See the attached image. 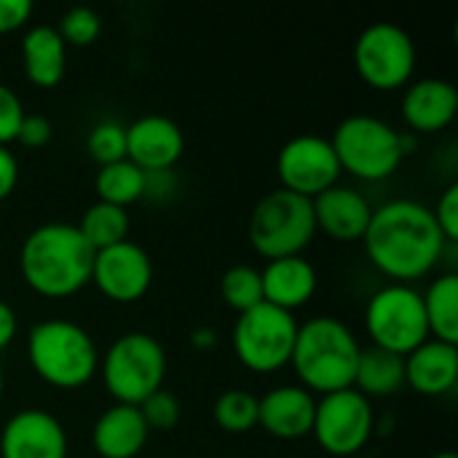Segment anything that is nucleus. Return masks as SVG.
<instances>
[{"mask_svg":"<svg viewBox=\"0 0 458 458\" xmlns=\"http://www.w3.org/2000/svg\"><path fill=\"white\" fill-rule=\"evenodd\" d=\"M3 392H5V373H3V365H0V400H3Z\"/></svg>","mask_w":458,"mask_h":458,"instance_id":"obj_39","label":"nucleus"},{"mask_svg":"<svg viewBox=\"0 0 458 458\" xmlns=\"http://www.w3.org/2000/svg\"><path fill=\"white\" fill-rule=\"evenodd\" d=\"M435 215V223L443 233V239L448 244H456L458 242V182H451L443 196L437 199V207L432 209Z\"/></svg>","mask_w":458,"mask_h":458,"instance_id":"obj_33","label":"nucleus"},{"mask_svg":"<svg viewBox=\"0 0 458 458\" xmlns=\"http://www.w3.org/2000/svg\"><path fill=\"white\" fill-rule=\"evenodd\" d=\"M424 314L429 325V335L435 341L458 346V276L443 274L437 276L427 293H421Z\"/></svg>","mask_w":458,"mask_h":458,"instance_id":"obj_24","label":"nucleus"},{"mask_svg":"<svg viewBox=\"0 0 458 458\" xmlns=\"http://www.w3.org/2000/svg\"><path fill=\"white\" fill-rule=\"evenodd\" d=\"M376 432V413L365 394L354 386L317 400L311 435L317 445L335 458L357 456Z\"/></svg>","mask_w":458,"mask_h":458,"instance_id":"obj_11","label":"nucleus"},{"mask_svg":"<svg viewBox=\"0 0 458 458\" xmlns=\"http://www.w3.org/2000/svg\"><path fill=\"white\" fill-rule=\"evenodd\" d=\"M432 458H458V456L454 454V451H443V454H435Z\"/></svg>","mask_w":458,"mask_h":458,"instance_id":"obj_40","label":"nucleus"},{"mask_svg":"<svg viewBox=\"0 0 458 458\" xmlns=\"http://www.w3.org/2000/svg\"><path fill=\"white\" fill-rule=\"evenodd\" d=\"M32 16L30 0H0V35L21 30Z\"/></svg>","mask_w":458,"mask_h":458,"instance_id":"obj_35","label":"nucleus"},{"mask_svg":"<svg viewBox=\"0 0 458 458\" xmlns=\"http://www.w3.org/2000/svg\"><path fill=\"white\" fill-rule=\"evenodd\" d=\"M102 384L118 405H140L153 392L164 389L166 352L148 333H126L110 344L99 360Z\"/></svg>","mask_w":458,"mask_h":458,"instance_id":"obj_6","label":"nucleus"},{"mask_svg":"<svg viewBox=\"0 0 458 458\" xmlns=\"http://www.w3.org/2000/svg\"><path fill=\"white\" fill-rule=\"evenodd\" d=\"M16 330H19V319H16V311L0 301V352L8 349L16 338Z\"/></svg>","mask_w":458,"mask_h":458,"instance_id":"obj_37","label":"nucleus"},{"mask_svg":"<svg viewBox=\"0 0 458 458\" xmlns=\"http://www.w3.org/2000/svg\"><path fill=\"white\" fill-rule=\"evenodd\" d=\"M59 38L64 40V46L70 48H86L91 46L99 32H102V19L94 8H86V5H78V8H70L64 11L59 27H56Z\"/></svg>","mask_w":458,"mask_h":458,"instance_id":"obj_30","label":"nucleus"},{"mask_svg":"<svg viewBox=\"0 0 458 458\" xmlns=\"http://www.w3.org/2000/svg\"><path fill=\"white\" fill-rule=\"evenodd\" d=\"M365 330L373 346L397 357H408L413 349L432 338L421 293L413 284L394 282L381 287L365 306Z\"/></svg>","mask_w":458,"mask_h":458,"instance_id":"obj_8","label":"nucleus"},{"mask_svg":"<svg viewBox=\"0 0 458 458\" xmlns=\"http://www.w3.org/2000/svg\"><path fill=\"white\" fill-rule=\"evenodd\" d=\"M182 153V129L166 115H142L126 126V161L140 166L145 174L172 172Z\"/></svg>","mask_w":458,"mask_h":458,"instance_id":"obj_15","label":"nucleus"},{"mask_svg":"<svg viewBox=\"0 0 458 458\" xmlns=\"http://www.w3.org/2000/svg\"><path fill=\"white\" fill-rule=\"evenodd\" d=\"M458 381V346L443 341H424L405 357V386L424 397H443Z\"/></svg>","mask_w":458,"mask_h":458,"instance_id":"obj_20","label":"nucleus"},{"mask_svg":"<svg viewBox=\"0 0 458 458\" xmlns=\"http://www.w3.org/2000/svg\"><path fill=\"white\" fill-rule=\"evenodd\" d=\"M416 43L394 21H373L354 43L357 75L376 91H397L413 81Z\"/></svg>","mask_w":458,"mask_h":458,"instance_id":"obj_10","label":"nucleus"},{"mask_svg":"<svg viewBox=\"0 0 458 458\" xmlns=\"http://www.w3.org/2000/svg\"><path fill=\"white\" fill-rule=\"evenodd\" d=\"M260 284H263V303L276 306L282 311H295L306 306L319 284L317 268L303 258H279L268 260L266 268H260Z\"/></svg>","mask_w":458,"mask_h":458,"instance_id":"obj_19","label":"nucleus"},{"mask_svg":"<svg viewBox=\"0 0 458 458\" xmlns=\"http://www.w3.org/2000/svg\"><path fill=\"white\" fill-rule=\"evenodd\" d=\"M220 295L236 314H244V311L260 306L263 303L260 271L252 266H244V263L231 266L220 279Z\"/></svg>","mask_w":458,"mask_h":458,"instance_id":"obj_28","label":"nucleus"},{"mask_svg":"<svg viewBox=\"0 0 458 458\" xmlns=\"http://www.w3.org/2000/svg\"><path fill=\"white\" fill-rule=\"evenodd\" d=\"M75 228L86 239V244L94 252H99V250H107V247L129 239V212L121 207L97 201L83 212V217Z\"/></svg>","mask_w":458,"mask_h":458,"instance_id":"obj_26","label":"nucleus"},{"mask_svg":"<svg viewBox=\"0 0 458 458\" xmlns=\"http://www.w3.org/2000/svg\"><path fill=\"white\" fill-rule=\"evenodd\" d=\"M0 458H67L64 427L48 411H19L0 432Z\"/></svg>","mask_w":458,"mask_h":458,"instance_id":"obj_14","label":"nucleus"},{"mask_svg":"<svg viewBox=\"0 0 458 458\" xmlns=\"http://www.w3.org/2000/svg\"><path fill=\"white\" fill-rule=\"evenodd\" d=\"M91 282L113 303H134L153 284V260L140 244L126 239L94 252Z\"/></svg>","mask_w":458,"mask_h":458,"instance_id":"obj_13","label":"nucleus"},{"mask_svg":"<svg viewBox=\"0 0 458 458\" xmlns=\"http://www.w3.org/2000/svg\"><path fill=\"white\" fill-rule=\"evenodd\" d=\"M137 408H140V413H142V419H145L150 432H172L180 424V419H182V405H180V400L169 389L153 392Z\"/></svg>","mask_w":458,"mask_h":458,"instance_id":"obj_31","label":"nucleus"},{"mask_svg":"<svg viewBox=\"0 0 458 458\" xmlns=\"http://www.w3.org/2000/svg\"><path fill=\"white\" fill-rule=\"evenodd\" d=\"M360 352L362 346L346 322L314 317L306 325H298L290 365L303 389L311 394H333L354 386Z\"/></svg>","mask_w":458,"mask_h":458,"instance_id":"obj_3","label":"nucleus"},{"mask_svg":"<svg viewBox=\"0 0 458 458\" xmlns=\"http://www.w3.org/2000/svg\"><path fill=\"white\" fill-rule=\"evenodd\" d=\"M94 191H97V201L126 209L140 199H145V172L126 158L99 166L94 177Z\"/></svg>","mask_w":458,"mask_h":458,"instance_id":"obj_25","label":"nucleus"},{"mask_svg":"<svg viewBox=\"0 0 458 458\" xmlns=\"http://www.w3.org/2000/svg\"><path fill=\"white\" fill-rule=\"evenodd\" d=\"M24 115L27 113H24V105L16 97V91L8 89L5 83H0V148H8L11 142H16Z\"/></svg>","mask_w":458,"mask_h":458,"instance_id":"obj_32","label":"nucleus"},{"mask_svg":"<svg viewBox=\"0 0 458 458\" xmlns=\"http://www.w3.org/2000/svg\"><path fill=\"white\" fill-rule=\"evenodd\" d=\"M86 153L99 164H115L126 158V126L118 121H99L86 137Z\"/></svg>","mask_w":458,"mask_h":458,"instance_id":"obj_29","label":"nucleus"},{"mask_svg":"<svg viewBox=\"0 0 458 458\" xmlns=\"http://www.w3.org/2000/svg\"><path fill=\"white\" fill-rule=\"evenodd\" d=\"M314 236L311 199L295 196L284 188L266 193L250 215V244L266 260L303 255Z\"/></svg>","mask_w":458,"mask_h":458,"instance_id":"obj_7","label":"nucleus"},{"mask_svg":"<svg viewBox=\"0 0 458 458\" xmlns=\"http://www.w3.org/2000/svg\"><path fill=\"white\" fill-rule=\"evenodd\" d=\"M150 429L134 405L107 408L91 429V445L99 458H137L142 454Z\"/></svg>","mask_w":458,"mask_h":458,"instance_id":"obj_21","label":"nucleus"},{"mask_svg":"<svg viewBox=\"0 0 458 458\" xmlns=\"http://www.w3.org/2000/svg\"><path fill=\"white\" fill-rule=\"evenodd\" d=\"M362 244L368 260L394 284H411L432 274L448 247L432 209L411 199H394L373 209Z\"/></svg>","mask_w":458,"mask_h":458,"instance_id":"obj_1","label":"nucleus"},{"mask_svg":"<svg viewBox=\"0 0 458 458\" xmlns=\"http://www.w3.org/2000/svg\"><path fill=\"white\" fill-rule=\"evenodd\" d=\"M21 67L32 86L54 89L64 81L67 72V46L59 38L56 27L38 24L30 27L21 38Z\"/></svg>","mask_w":458,"mask_h":458,"instance_id":"obj_22","label":"nucleus"},{"mask_svg":"<svg viewBox=\"0 0 458 458\" xmlns=\"http://www.w3.org/2000/svg\"><path fill=\"white\" fill-rule=\"evenodd\" d=\"M405 386V357H397L392 352H384L378 346L362 349L357 373H354V389L373 397H392Z\"/></svg>","mask_w":458,"mask_h":458,"instance_id":"obj_23","label":"nucleus"},{"mask_svg":"<svg viewBox=\"0 0 458 458\" xmlns=\"http://www.w3.org/2000/svg\"><path fill=\"white\" fill-rule=\"evenodd\" d=\"M212 419L228 435H247L258 427V397L244 389H228L215 400Z\"/></svg>","mask_w":458,"mask_h":458,"instance_id":"obj_27","label":"nucleus"},{"mask_svg":"<svg viewBox=\"0 0 458 458\" xmlns=\"http://www.w3.org/2000/svg\"><path fill=\"white\" fill-rule=\"evenodd\" d=\"M295 335H298L295 314L260 303L239 314L233 333H231V346H233L236 360L247 370L271 376L290 365Z\"/></svg>","mask_w":458,"mask_h":458,"instance_id":"obj_9","label":"nucleus"},{"mask_svg":"<svg viewBox=\"0 0 458 458\" xmlns=\"http://www.w3.org/2000/svg\"><path fill=\"white\" fill-rule=\"evenodd\" d=\"M19 182V161L8 148H0V201H5Z\"/></svg>","mask_w":458,"mask_h":458,"instance_id":"obj_36","label":"nucleus"},{"mask_svg":"<svg viewBox=\"0 0 458 458\" xmlns=\"http://www.w3.org/2000/svg\"><path fill=\"white\" fill-rule=\"evenodd\" d=\"M458 91L445 78H419L405 86L403 118L413 134H437L456 121Z\"/></svg>","mask_w":458,"mask_h":458,"instance_id":"obj_16","label":"nucleus"},{"mask_svg":"<svg viewBox=\"0 0 458 458\" xmlns=\"http://www.w3.org/2000/svg\"><path fill=\"white\" fill-rule=\"evenodd\" d=\"M341 172L357 180L378 182L392 177L403 158L411 153V137L400 134L394 126L376 115H349L344 118L330 140Z\"/></svg>","mask_w":458,"mask_h":458,"instance_id":"obj_5","label":"nucleus"},{"mask_svg":"<svg viewBox=\"0 0 458 458\" xmlns=\"http://www.w3.org/2000/svg\"><path fill=\"white\" fill-rule=\"evenodd\" d=\"M341 174V164L327 137L298 134L287 140L276 153V177L282 188L295 196L314 199L338 185Z\"/></svg>","mask_w":458,"mask_h":458,"instance_id":"obj_12","label":"nucleus"},{"mask_svg":"<svg viewBox=\"0 0 458 458\" xmlns=\"http://www.w3.org/2000/svg\"><path fill=\"white\" fill-rule=\"evenodd\" d=\"M311 209L317 231L327 233L333 242H362L373 217L370 201L349 185H333L314 196Z\"/></svg>","mask_w":458,"mask_h":458,"instance_id":"obj_17","label":"nucleus"},{"mask_svg":"<svg viewBox=\"0 0 458 458\" xmlns=\"http://www.w3.org/2000/svg\"><path fill=\"white\" fill-rule=\"evenodd\" d=\"M27 360L40 381L72 392L99 370V352L86 327L72 319H43L30 330Z\"/></svg>","mask_w":458,"mask_h":458,"instance_id":"obj_4","label":"nucleus"},{"mask_svg":"<svg viewBox=\"0 0 458 458\" xmlns=\"http://www.w3.org/2000/svg\"><path fill=\"white\" fill-rule=\"evenodd\" d=\"M317 400L303 386H276L258 400V427L279 440L311 435Z\"/></svg>","mask_w":458,"mask_h":458,"instance_id":"obj_18","label":"nucleus"},{"mask_svg":"<svg viewBox=\"0 0 458 458\" xmlns=\"http://www.w3.org/2000/svg\"><path fill=\"white\" fill-rule=\"evenodd\" d=\"M215 344H217V335L209 327H201V330L191 333V346L199 349V352H209V349H215Z\"/></svg>","mask_w":458,"mask_h":458,"instance_id":"obj_38","label":"nucleus"},{"mask_svg":"<svg viewBox=\"0 0 458 458\" xmlns=\"http://www.w3.org/2000/svg\"><path fill=\"white\" fill-rule=\"evenodd\" d=\"M94 250L70 223H43L19 247V274L40 298H70L91 282Z\"/></svg>","mask_w":458,"mask_h":458,"instance_id":"obj_2","label":"nucleus"},{"mask_svg":"<svg viewBox=\"0 0 458 458\" xmlns=\"http://www.w3.org/2000/svg\"><path fill=\"white\" fill-rule=\"evenodd\" d=\"M54 137V126L46 115H38V113H30L24 115L21 126H19V134H16V142H21L24 148L30 150H38V148H46Z\"/></svg>","mask_w":458,"mask_h":458,"instance_id":"obj_34","label":"nucleus"}]
</instances>
